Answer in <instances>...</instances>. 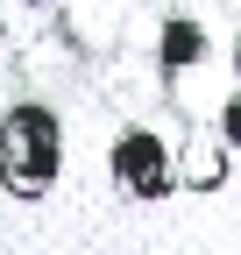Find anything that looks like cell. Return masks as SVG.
<instances>
[{
	"label": "cell",
	"mask_w": 241,
	"mask_h": 255,
	"mask_svg": "<svg viewBox=\"0 0 241 255\" xmlns=\"http://www.w3.org/2000/svg\"><path fill=\"white\" fill-rule=\"evenodd\" d=\"M64 177V121L50 100H14L0 114V191L7 199H50Z\"/></svg>",
	"instance_id": "1"
},
{
	"label": "cell",
	"mask_w": 241,
	"mask_h": 255,
	"mask_svg": "<svg viewBox=\"0 0 241 255\" xmlns=\"http://www.w3.org/2000/svg\"><path fill=\"white\" fill-rule=\"evenodd\" d=\"M227 142L220 128H185V142H177V184L185 191H220L227 184Z\"/></svg>",
	"instance_id": "4"
},
{
	"label": "cell",
	"mask_w": 241,
	"mask_h": 255,
	"mask_svg": "<svg viewBox=\"0 0 241 255\" xmlns=\"http://www.w3.org/2000/svg\"><path fill=\"white\" fill-rule=\"evenodd\" d=\"M206 57H213L206 21H199L192 7H170V14L156 21V78H163V85H177V78H192Z\"/></svg>",
	"instance_id": "3"
},
{
	"label": "cell",
	"mask_w": 241,
	"mask_h": 255,
	"mask_svg": "<svg viewBox=\"0 0 241 255\" xmlns=\"http://www.w3.org/2000/svg\"><path fill=\"white\" fill-rule=\"evenodd\" d=\"M234 78H241V36H234Z\"/></svg>",
	"instance_id": "8"
},
{
	"label": "cell",
	"mask_w": 241,
	"mask_h": 255,
	"mask_svg": "<svg viewBox=\"0 0 241 255\" xmlns=\"http://www.w3.org/2000/svg\"><path fill=\"white\" fill-rule=\"evenodd\" d=\"M107 177H114V191H120L128 206L170 199V191H177V142H170V128L128 121V128L107 142Z\"/></svg>",
	"instance_id": "2"
},
{
	"label": "cell",
	"mask_w": 241,
	"mask_h": 255,
	"mask_svg": "<svg viewBox=\"0 0 241 255\" xmlns=\"http://www.w3.org/2000/svg\"><path fill=\"white\" fill-rule=\"evenodd\" d=\"M213 128H220V142H227V149H241V92H227V100H220Z\"/></svg>",
	"instance_id": "5"
},
{
	"label": "cell",
	"mask_w": 241,
	"mask_h": 255,
	"mask_svg": "<svg viewBox=\"0 0 241 255\" xmlns=\"http://www.w3.org/2000/svg\"><path fill=\"white\" fill-rule=\"evenodd\" d=\"M7 43H14V14H7V0H0V57H7Z\"/></svg>",
	"instance_id": "6"
},
{
	"label": "cell",
	"mask_w": 241,
	"mask_h": 255,
	"mask_svg": "<svg viewBox=\"0 0 241 255\" xmlns=\"http://www.w3.org/2000/svg\"><path fill=\"white\" fill-rule=\"evenodd\" d=\"M14 7H28V14H57V0H14Z\"/></svg>",
	"instance_id": "7"
}]
</instances>
